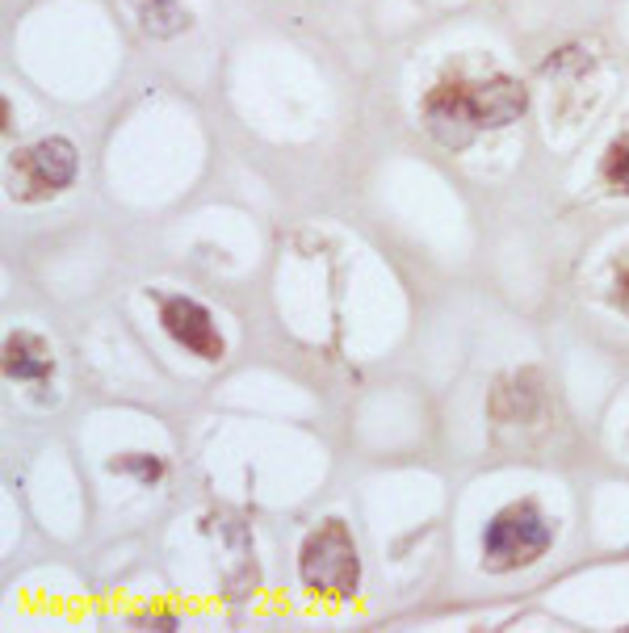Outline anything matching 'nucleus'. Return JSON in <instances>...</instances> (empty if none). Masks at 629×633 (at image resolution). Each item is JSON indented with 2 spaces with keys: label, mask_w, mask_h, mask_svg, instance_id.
<instances>
[{
  "label": "nucleus",
  "mask_w": 629,
  "mask_h": 633,
  "mask_svg": "<svg viewBox=\"0 0 629 633\" xmlns=\"http://www.w3.org/2000/svg\"><path fill=\"white\" fill-rule=\"evenodd\" d=\"M470 101H474V118H479V126H512L529 109L525 84H516L508 76L470 84Z\"/></svg>",
  "instance_id": "nucleus-6"
},
{
  "label": "nucleus",
  "mask_w": 629,
  "mask_h": 633,
  "mask_svg": "<svg viewBox=\"0 0 629 633\" xmlns=\"http://www.w3.org/2000/svg\"><path fill=\"white\" fill-rule=\"evenodd\" d=\"M298 575L315 596H332V600L353 596L357 579H361V558H357L353 533L340 520L319 525L298 554Z\"/></svg>",
  "instance_id": "nucleus-1"
},
{
  "label": "nucleus",
  "mask_w": 629,
  "mask_h": 633,
  "mask_svg": "<svg viewBox=\"0 0 629 633\" xmlns=\"http://www.w3.org/2000/svg\"><path fill=\"white\" fill-rule=\"evenodd\" d=\"M550 541H554V533H550L546 516L529 504H512L495 516L483 533V566L495 575L520 571V566H529L546 554Z\"/></svg>",
  "instance_id": "nucleus-2"
},
{
  "label": "nucleus",
  "mask_w": 629,
  "mask_h": 633,
  "mask_svg": "<svg viewBox=\"0 0 629 633\" xmlns=\"http://www.w3.org/2000/svg\"><path fill=\"white\" fill-rule=\"evenodd\" d=\"M5 374L17 382H42L51 374V353L30 336H13L5 344Z\"/></svg>",
  "instance_id": "nucleus-7"
},
{
  "label": "nucleus",
  "mask_w": 629,
  "mask_h": 633,
  "mask_svg": "<svg viewBox=\"0 0 629 633\" xmlns=\"http://www.w3.org/2000/svg\"><path fill=\"white\" fill-rule=\"evenodd\" d=\"M613 302H617V307L629 315V269L617 277V286H613Z\"/></svg>",
  "instance_id": "nucleus-11"
},
{
  "label": "nucleus",
  "mask_w": 629,
  "mask_h": 633,
  "mask_svg": "<svg viewBox=\"0 0 629 633\" xmlns=\"http://www.w3.org/2000/svg\"><path fill=\"white\" fill-rule=\"evenodd\" d=\"M424 118L432 139L445 147H466L474 139V130H483L474 118V101H470V84H437L424 101Z\"/></svg>",
  "instance_id": "nucleus-4"
},
{
  "label": "nucleus",
  "mask_w": 629,
  "mask_h": 633,
  "mask_svg": "<svg viewBox=\"0 0 629 633\" xmlns=\"http://www.w3.org/2000/svg\"><path fill=\"white\" fill-rule=\"evenodd\" d=\"M604 181L613 185V193H629V143L617 139L604 156Z\"/></svg>",
  "instance_id": "nucleus-9"
},
{
  "label": "nucleus",
  "mask_w": 629,
  "mask_h": 633,
  "mask_svg": "<svg viewBox=\"0 0 629 633\" xmlns=\"http://www.w3.org/2000/svg\"><path fill=\"white\" fill-rule=\"evenodd\" d=\"M139 625H143V629H172L177 621H172V617H143Z\"/></svg>",
  "instance_id": "nucleus-12"
},
{
  "label": "nucleus",
  "mask_w": 629,
  "mask_h": 633,
  "mask_svg": "<svg viewBox=\"0 0 629 633\" xmlns=\"http://www.w3.org/2000/svg\"><path fill=\"white\" fill-rule=\"evenodd\" d=\"M160 323H164V332L181 348H189L193 357H202V361H219L223 357V336H219V327H214V319H210V311L202 307V302L168 298Z\"/></svg>",
  "instance_id": "nucleus-5"
},
{
  "label": "nucleus",
  "mask_w": 629,
  "mask_h": 633,
  "mask_svg": "<svg viewBox=\"0 0 629 633\" xmlns=\"http://www.w3.org/2000/svg\"><path fill=\"white\" fill-rule=\"evenodd\" d=\"M114 470H122V474H139V478H160V462L156 457H118L114 462Z\"/></svg>",
  "instance_id": "nucleus-10"
},
{
  "label": "nucleus",
  "mask_w": 629,
  "mask_h": 633,
  "mask_svg": "<svg viewBox=\"0 0 629 633\" xmlns=\"http://www.w3.org/2000/svg\"><path fill=\"white\" fill-rule=\"evenodd\" d=\"M76 147L68 139H42L30 151H17L13 156V198L21 202H38V198H51V193L68 189L76 181Z\"/></svg>",
  "instance_id": "nucleus-3"
},
{
  "label": "nucleus",
  "mask_w": 629,
  "mask_h": 633,
  "mask_svg": "<svg viewBox=\"0 0 629 633\" xmlns=\"http://www.w3.org/2000/svg\"><path fill=\"white\" fill-rule=\"evenodd\" d=\"M130 5L139 13L143 34H151V38H172V34L189 30V9L181 0H130Z\"/></svg>",
  "instance_id": "nucleus-8"
}]
</instances>
